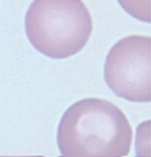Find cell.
Masks as SVG:
<instances>
[{"mask_svg":"<svg viewBox=\"0 0 151 157\" xmlns=\"http://www.w3.org/2000/svg\"><path fill=\"white\" fill-rule=\"evenodd\" d=\"M132 128L125 114L107 100L78 101L64 113L56 132L62 155L126 156Z\"/></svg>","mask_w":151,"mask_h":157,"instance_id":"obj_1","label":"cell"},{"mask_svg":"<svg viewBox=\"0 0 151 157\" xmlns=\"http://www.w3.org/2000/svg\"><path fill=\"white\" fill-rule=\"evenodd\" d=\"M93 30L91 14L82 0H34L25 15L30 44L50 59L80 52Z\"/></svg>","mask_w":151,"mask_h":157,"instance_id":"obj_2","label":"cell"},{"mask_svg":"<svg viewBox=\"0 0 151 157\" xmlns=\"http://www.w3.org/2000/svg\"><path fill=\"white\" fill-rule=\"evenodd\" d=\"M104 78L117 97L134 103L151 101V37L130 35L107 55Z\"/></svg>","mask_w":151,"mask_h":157,"instance_id":"obj_3","label":"cell"},{"mask_svg":"<svg viewBox=\"0 0 151 157\" xmlns=\"http://www.w3.org/2000/svg\"><path fill=\"white\" fill-rule=\"evenodd\" d=\"M129 15L137 20L150 23L151 0H117Z\"/></svg>","mask_w":151,"mask_h":157,"instance_id":"obj_4","label":"cell"},{"mask_svg":"<svg viewBox=\"0 0 151 157\" xmlns=\"http://www.w3.org/2000/svg\"><path fill=\"white\" fill-rule=\"evenodd\" d=\"M59 157H112V156H82V155H60ZM120 157V156H116Z\"/></svg>","mask_w":151,"mask_h":157,"instance_id":"obj_5","label":"cell"},{"mask_svg":"<svg viewBox=\"0 0 151 157\" xmlns=\"http://www.w3.org/2000/svg\"><path fill=\"white\" fill-rule=\"evenodd\" d=\"M0 157H45V156L37 155V156H0Z\"/></svg>","mask_w":151,"mask_h":157,"instance_id":"obj_6","label":"cell"}]
</instances>
